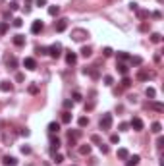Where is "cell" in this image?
<instances>
[{
	"mask_svg": "<svg viewBox=\"0 0 164 166\" xmlns=\"http://www.w3.org/2000/svg\"><path fill=\"white\" fill-rule=\"evenodd\" d=\"M87 37H89L87 29H73V31H71V39H73V41H77V43L85 41Z\"/></svg>",
	"mask_w": 164,
	"mask_h": 166,
	"instance_id": "obj_1",
	"label": "cell"
},
{
	"mask_svg": "<svg viewBox=\"0 0 164 166\" xmlns=\"http://www.w3.org/2000/svg\"><path fill=\"white\" fill-rule=\"evenodd\" d=\"M112 128V114H102L101 118V129L102 131H106V129Z\"/></svg>",
	"mask_w": 164,
	"mask_h": 166,
	"instance_id": "obj_2",
	"label": "cell"
},
{
	"mask_svg": "<svg viewBox=\"0 0 164 166\" xmlns=\"http://www.w3.org/2000/svg\"><path fill=\"white\" fill-rule=\"evenodd\" d=\"M48 54H50L52 58H60V56H62V45H60V43L50 45V46H48Z\"/></svg>",
	"mask_w": 164,
	"mask_h": 166,
	"instance_id": "obj_3",
	"label": "cell"
},
{
	"mask_svg": "<svg viewBox=\"0 0 164 166\" xmlns=\"http://www.w3.org/2000/svg\"><path fill=\"white\" fill-rule=\"evenodd\" d=\"M54 29H56V33H62L68 29V18H60L58 21H54Z\"/></svg>",
	"mask_w": 164,
	"mask_h": 166,
	"instance_id": "obj_4",
	"label": "cell"
},
{
	"mask_svg": "<svg viewBox=\"0 0 164 166\" xmlns=\"http://www.w3.org/2000/svg\"><path fill=\"white\" fill-rule=\"evenodd\" d=\"M129 128H133V131H143V128H145V124H143V120L141 118H133L131 122H129Z\"/></svg>",
	"mask_w": 164,
	"mask_h": 166,
	"instance_id": "obj_5",
	"label": "cell"
},
{
	"mask_svg": "<svg viewBox=\"0 0 164 166\" xmlns=\"http://www.w3.org/2000/svg\"><path fill=\"white\" fill-rule=\"evenodd\" d=\"M43 29H44V25H43V21H41V19H35V21L31 23V33H33V35H39Z\"/></svg>",
	"mask_w": 164,
	"mask_h": 166,
	"instance_id": "obj_6",
	"label": "cell"
},
{
	"mask_svg": "<svg viewBox=\"0 0 164 166\" xmlns=\"http://www.w3.org/2000/svg\"><path fill=\"white\" fill-rule=\"evenodd\" d=\"M23 66H25V70H37V62H35V58H23Z\"/></svg>",
	"mask_w": 164,
	"mask_h": 166,
	"instance_id": "obj_7",
	"label": "cell"
},
{
	"mask_svg": "<svg viewBox=\"0 0 164 166\" xmlns=\"http://www.w3.org/2000/svg\"><path fill=\"white\" fill-rule=\"evenodd\" d=\"M83 76H91L93 79H99V70L97 68H83Z\"/></svg>",
	"mask_w": 164,
	"mask_h": 166,
	"instance_id": "obj_8",
	"label": "cell"
},
{
	"mask_svg": "<svg viewBox=\"0 0 164 166\" xmlns=\"http://www.w3.org/2000/svg\"><path fill=\"white\" fill-rule=\"evenodd\" d=\"M2 162H4V166H18V159H16V156H10V154H6V156L2 159Z\"/></svg>",
	"mask_w": 164,
	"mask_h": 166,
	"instance_id": "obj_9",
	"label": "cell"
},
{
	"mask_svg": "<svg viewBox=\"0 0 164 166\" xmlns=\"http://www.w3.org/2000/svg\"><path fill=\"white\" fill-rule=\"evenodd\" d=\"M139 154H133V156H127L126 159V166H137L139 164Z\"/></svg>",
	"mask_w": 164,
	"mask_h": 166,
	"instance_id": "obj_10",
	"label": "cell"
},
{
	"mask_svg": "<svg viewBox=\"0 0 164 166\" xmlns=\"http://www.w3.org/2000/svg\"><path fill=\"white\" fill-rule=\"evenodd\" d=\"M58 149H60V139L58 137H50V151L58 153Z\"/></svg>",
	"mask_w": 164,
	"mask_h": 166,
	"instance_id": "obj_11",
	"label": "cell"
},
{
	"mask_svg": "<svg viewBox=\"0 0 164 166\" xmlns=\"http://www.w3.org/2000/svg\"><path fill=\"white\" fill-rule=\"evenodd\" d=\"M66 62H68V66H73L77 62V54L76 52H68L66 54Z\"/></svg>",
	"mask_w": 164,
	"mask_h": 166,
	"instance_id": "obj_12",
	"label": "cell"
},
{
	"mask_svg": "<svg viewBox=\"0 0 164 166\" xmlns=\"http://www.w3.org/2000/svg\"><path fill=\"white\" fill-rule=\"evenodd\" d=\"M60 131V122H50L48 124V133H58Z\"/></svg>",
	"mask_w": 164,
	"mask_h": 166,
	"instance_id": "obj_13",
	"label": "cell"
},
{
	"mask_svg": "<svg viewBox=\"0 0 164 166\" xmlns=\"http://www.w3.org/2000/svg\"><path fill=\"white\" fill-rule=\"evenodd\" d=\"M149 77H152V73H149V71H145V70H139L137 71V79H141V81H147Z\"/></svg>",
	"mask_w": 164,
	"mask_h": 166,
	"instance_id": "obj_14",
	"label": "cell"
},
{
	"mask_svg": "<svg viewBox=\"0 0 164 166\" xmlns=\"http://www.w3.org/2000/svg\"><path fill=\"white\" fill-rule=\"evenodd\" d=\"M14 45L16 46H23L25 45V37H23V35H14Z\"/></svg>",
	"mask_w": 164,
	"mask_h": 166,
	"instance_id": "obj_15",
	"label": "cell"
},
{
	"mask_svg": "<svg viewBox=\"0 0 164 166\" xmlns=\"http://www.w3.org/2000/svg\"><path fill=\"white\" fill-rule=\"evenodd\" d=\"M116 68H118V71H120L122 76H127V71H129L127 64H124V62H118V64H116Z\"/></svg>",
	"mask_w": 164,
	"mask_h": 166,
	"instance_id": "obj_16",
	"label": "cell"
},
{
	"mask_svg": "<svg viewBox=\"0 0 164 166\" xmlns=\"http://www.w3.org/2000/svg\"><path fill=\"white\" fill-rule=\"evenodd\" d=\"M6 64H8V68H10V70H16V68H18V60H16V56H8Z\"/></svg>",
	"mask_w": 164,
	"mask_h": 166,
	"instance_id": "obj_17",
	"label": "cell"
},
{
	"mask_svg": "<svg viewBox=\"0 0 164 166\" xmlns=\"http://www.w3.org/2000/svg\"><path fill=\"white\" fill-rule=\"evenodd\" d=\"M129 64L131 66H141L143 64V58L141 56H129Z\"/></svg>",
	"mask_w": 164,
	"mask_h": 166,
	"instance_id": "obj_18",
	"label": "cell"
},
{
	"mask_svg": "<svg viewBox=\"0 0 164 166\" xmlns=\"http://www.w3.org/2000/svg\"><path fill=\"white\" fill-rule=\"evenodd\" d=\"M127 156H129V151H127V149H124V147L118 149V159H120V160H126Z\"/></svg>",
	"mask_w": 164,
	"mask_h": 166,
	"instance_id": "obj_19",
	"label": "cell"
},
{
	"mask_svg": "<svg viewBox=\"0 0 164 166\" xmlns=\"http://www.w3.org/2000/svg\"><path fill=\"white\" fill-rule=\"evenodd\" d=\"M71 122V112L69 110H64L62 112V124H69Z\"/></svg>",
	"mask_w": 164,
	"mask_h": 166,
	"instance_id": "obj_20",
	"label": "cell"
},
{
	"mask_svg": "<svg viewBox=\"0 0 164 166\" xmlns=\"http://www.w3.org/2000/svg\"><path fill=\"white\" fill-rule=\"evenodd\" d=\"M0 91L10 93V91H12V83H10V81H2V83H0Z\"/></svg>",
	"mask_w": 164,
	"mask_h": 166,
	"instance_id": "obj_21",
	"label": "cell"
},
{
	"mask_svg": "<svg viewBox=\"0 0 164 166\" xmlns=\"http://www.w3.org/2000/svg\"><path fill=\"white\" fill-rule=\"evenodd\" d=\"M79 52H81V56H83V58H89L91 54H93V50H91V46H83V48H81Z\"/></svg>",
	"mask_w": 164,
	"mask_h": 166,
	"instance_id": "obj_22",
	"label": "cell"
},
{
	"mask_svg": "<svg viewBox=\"0 0 164 166\" xmlns=\"http://www.w3.org/2000/svg\"><path fill=\"white\" fill-rule=\"evenodd\" d=\"M151 41L154 43V45H158V43H162V35H160V33H152V35H151Z\"/></svg>",
	"mask_w": 164,
	"mask_h": 166,
	"instance_id": "obj_23",
	"label": "cell"
},
{
	"mask_svg": "<svg viewBox=\"0 0 164 166\" xmlns=\"http://www.w3.org/2000/svg\"><path fill=\"white\" fill-rule=\"evenodd\" d=\"M77 126H79V128H85V126H89V118H87V116H81V118L77 120Z\"/></svg>",
	"mask_w": 164,
	"mask_h": 166,
	"instance_id": "obj_24",
	"label": "cell"
},
{
	"mask_svg": "<svg viewBox=\"0 0 164 166\" xmlns=\"http://www.w3.org/2000/svg\"><path fill=\"white\" fill-rule=\"evenodd\" d=\"M122 87H124V89H129V87H131V79L127 76H124V79H122Z\"/></svg>",
	"mask_w": 164,
	"mask_h": 166,
	"instance_id": "obj_25",
	"label": "cell"
},
{
	"mask_svg": "<svg viewBox=\"0 0 164 166\" xmlns=\"http://www.w3.org/2000/svg\"><path fill=\"white\" fill-rule=\"evenodd\" d=\"M151 131H152V133H160V131H162V126H160L158 122H154V124L151 126Z\"/></svg>",
	"mask_w": 164,
	"mask_h": 166,
	"instance_id": "obj_26",
	"label": "cell"
},
{
	"mask_svg": "<svg viewBox=\"0 0 164 166\" xmlns=\"http://www.w3.org/2000/svg\"><path fill=\"white\" fill-rule=\"evenodd\" d=\"M149 16H151V14L147 12V10H139V12H137V18L141 19V21H143V19H147V18H149Z\"/></svg>",
	"mask_w": 164,
	"mask_h": 166,
	"instance_id": "obj_27",
	"label": "cell"
},
{
	"mask_svg": "<svg viewBox=\"0 0 164 166\" xmlns=\"http://www.w3.org/2000/svg\"><path fill=\"white\" fill-rule=\"evenodd\" d=\"M8 29H10V25H8V21H2V23H0V37H2V35H4V33H6Z\"/></svg>",
	"mask_w": 164,
	"mask_h": 166,
	"instance_id": "obj_28",
	"label": "cell"
},
{
	"mask_svg": "<svg viewBox=\"0 0 164 166\" xmlns=\"http://www.w3.org/2000/svg\"><path fill=\"white\" fill-rule=\"evenodd\" d=\"M91 153V145H81L79 147V154H89Z\"/></svg>",
	"mask_w": 164,
	"mask_h": 166,
	"instance_id": "obj_29",
	"label": "cell"
},
{
	"mask_svg": "<svg viewBox=\"0 0 164 166\" xmlns=\"http://www.w3.org/2000/svg\"><path fill=\"white\" fill-rule=\"evenodd\" d=\"M151 106L157 110V112H164V104H162V102H152Z\"/></svg>",
	"mask_w": 164,
	"mask_h": 166,
	"instance_id": "obj_30",
	"label": "cell"
},
{
	"mask_svg": "<svg viewBox=\"0 0 164 166\" xmlns=\"http://www.w3.org/2000/svg\"><path fill=\"white\" fill-rule=\"evenodd\" d=\"M48 14H50V16H58V14H60V8L58 6H48Z\"/></svg>",
	"mask_w": 164,
	"mask_h": 166,
	"instance_id": "obj_31",
	"label": "cell"
},
{
	"mask_svg": "<svg viewBox=\"0 0 164 166\" xmlns=\"http://www.w3.org/2000/svg\"><path fill=\"white\" fill-rule=\"evenodd\" d=\"M118 60H120V62H126V60H129V54H127V52H118Z\"/></svg>",
	"mask_w": 164,
	"mask_h": 166,
	"instance_id": "obj_32",
	"label": "cell"
},
{
	"mask_svg": "<svg viewBox=\"0 0 164 166\" xmlns=\"http://www.w3.org/2000/svg\"><path fill=\"white\" fill-rule=\"evenodd\" d=\"M145 93H147V97H149V99H154V97H157V91L152 89V87H147Z\"/></svg>",
	"mask_w": 164,
	"mask_h": 166,
	"instance_id": "obj_33",
	"label": "cell"
},
{
	"mask_svg": "<svg viewBox=\"0 0 164 166\" xmlns=\"http://www.w3.org/2000/svg\"><path fill=\"white\" fill-rule=\"evenodd\" d=\"M102 54H104V58H108V56H112L114 52H112V48H110V46H104V48H102Z\"/></svg>",
	"mask_w": 164,
	"mask_h": 166,
	"instance_id": "obj_34",
	"label": "cell"
},
{
	"mask_svg": "<svg viewBox=\"0 0 164 166\" xmlns=\"http://www.w3.org/2000/svg\"><path fill=\"white\" fill-rule=\"evenodd\" d=\"M81 101H83L81 93H79V91H73V102H81Z\"/></svg>",
	"mask_w": 164,
	"mask_h": 166,
	"instance_id": "obj_35",
	"label": "cell"
},
{
	"mask_svg": "<svg viewBox=\"0 0 164 166\" xmlns=\"http://www.w3.org/2000/svg\"><path fill=\"white\" fill-rule=\"evenodd\" d=\"M112 83H114V77L112 76H104V85H106V87H110Z\"/></svg>",
	"mask_w": 164,
	"mask_h": 166,
	"instance_id": "obj_36",
	"label": "cell"
},
{
	"mask_svg": "<svg viewBox=\"0 0 164 166\" xmlns=\"http://www.w3.org/2000/svg\"><path fill=\"white\" fill-rule=\"evenodd\" d=\"M54 162H56V164L64 162V154H60V153H54Z\"/></svg>",
	"mask_w": 164,
	"mask_h": 166,
	"instance_id": "obj_37",
	"label": "cell"
},
{
	"mask_svg": "<svg viewBox=\"0 0 164 166\" xmlns=\"http://www.w3.org/2000/svg\"><path fill=\"white\" fill-rule=\"evenodd\" d=\"M110 143H114V145H116V143H120V135L112 133V135H110Z\"/></svg>",
	"mask_w": 164,
	"mask_h": 166,
	"instance_id": "obj_38",
	"label": "cell"
},
{
	"mask_svg": "<svg viewBox=\"0 0 164 166\" xmlns=\"http://www.w3.org/2000/svg\"><path fill=\"white\" fill-rule=\"evenodd\" d=\"M29 93H31V95H37V93H39V85H35V83L29 85Z\"/></svg>",
	"mask_w": 164,
	"mask_h": 166,
	"instance_id": "obj_39",
	"label": "cell"
},
{
	"mask_svg": "<svg viewBox=\"0 0 164 166\" xmlns=\"http://www.w3.org/2000/svg\"><path fill=\"white\" fill-rule=\"evenodd\" d=\"M129 10L137 14V12H139V4H137V2H129Z\"/></svg>",
	"mask_w": 164,
	"mask_h": 166,
	"instance_id": "obj_40",
	"label": "cell"
},
{
	"mask_svg": "<svg viewBox=\"0 0 164 166\" xmlns=\"http://www.w3.org/2000/svg\"><path fill=\"white\" fill-rule=\"evenodd\" d=\"M18 10H19L18 2H10V12H18Z\"/></svg>",
	"mask_w": 164,
	"mask_h": 166,
	"instance_id": "obj_41",
	"label": "cell"
},
{
	"mask_svg": "<svg viewBox=\"0 0 164 166\" xmlns=\"http://www.w3.org/2000/svg\"><path fill=\"white\" fill-rule=\"evenodd\" d=\"M21 25H23V19H21V18H16V19H14V27H18V29H19Z\"/></svg>",
	"mask_w": 164,
	"mask_h": 166,
	"instance_id": "obj_42",
	"label": "cell"
},
{
	"mask_svg": "<svg viewBox=\"0 0 164 166\" xmlns=\"http://www.w3.org/2000/svg\"><path fill=\"white\" fill-rule=\"evenodd\" d=\"M64 108H66V110L73 108V101H69V99H68V101H64Z\"/></svg>",
	"mask_w": 164,
	"mask_h": 166,
	"instance_id": "obj_43",
	"label": "cell"
},
{
	"mask_svg": "<svg viewBox=\"0 0 164 166\" xmlns=\"http://www.w3.org/2000/svg\"><path fill=\"white\" fill-rule=\"evenodd\" d=\"M37 54H48V48L46 46H37Z\"/></svg>",
	"mask_w": 164,
	"mask_h": 166,
	"instance_id": "obj_44",
	"label": "cell"
},
{
	"mask_svg": "<svg viewBox=\"0 0 164 166\" xmlns=\"http://www.w3.org/2000/svg\"><path fill=\"white\" fill-rule=\"evenodd\" d=\"M99 147H101V153H102V154H108V151H110V149H108V145H104V143H101Z\"/></svg>",
	"mask_w": 164,
	"mask_h": 166,
	"instance_id": "obj_45",
	"label": "cell"
},
{
	"mask_svg": "<svg viewBox=\"0 0 164 166\" xmlns=\"http://www.w3.org/2000/svg\"><path fill=\"white\" fill-rule=\"evenodd\" d=\"M127 129H129V124L122 122V124H120V131H127Z\"/></svg>",
	"mask_w": 164,
	"mask_h": 166,
	"instance_id": "obj_46",
	"label": "cell"
},
{
	"mask_svg": "<svg viewBox=\"0 0 164 166\" xmlns=\"http://www.w3.org/2000/svg\"><path fill=\"white\" fill-rule=\"evenodd\" d=\"M21 153H23V154H31V147L23 145V147H21Z\"/></svg>",
	"mask_w": 164,
	"mask_h": 166,
	"instance_id": "obj_47",
	"label": "cell"
},
{
	"mask_svg": "<svg viewBox=\"0 0 164 166\" xmlns=\"http://www.w3.org/2000/svg\"><path fill=\"white\" fill-rule=\"evenodd\" d=\"M91 141H93V143H99V145H101L102 141H101V137H99V135H93V137H91Z\"/></svg>",
	"mask_w": 164,
	"mask_h": 166,
	"instance_id": "obj_48",
	"label": "cell"
},
{
	"mask_svg": "<svg viewBox=\"0 0 164 166\" xmlns=\"http://www.w3.org/2000/svg\"><path fill=\"white\" fill-rule=\"evenodd\" d=\"M95 108V102H87V104H85V110H93Z\"/></svg>",
	"mask_w": 164,
	"mask_h": 166,
	"instance_id": "obj_49",
	"label": "cell"
},
{
	"mask_svg": "<svg viewBox=\"0 0 164 166\" xmlns=\"http://www.w3.org/2000/svg\"><path fill=\"white\" fill-rule=\"evenodd\" d=\"M162 145H164V137H158V141H157V147L160 149V147H162Z\"/></svg>",
	"mask_w": 164,
	"mask_h": 166,
	"instance_id": "obj_50",
	"label": "cell"
},
{
	"mask_svg": "<svg viewBox=\"0 0 164 166\" xmlns=\"http://www.w3.org/2000/svg\"><path fill=\"white\" fill-rule=\"evenodd\" d=\"M37 6H46V0H35Z\"/></svg>",
	"mask_w": 164,
	"mask_h": 166,
	"instance_id": "obj_51",
	"label": "cell"
},
{
	"mask_svg": "<svg viewBox=\"0 0 164 166\" xmlns=\"http://www.w3.org/2000/svg\"><path fill=\"white\" fill-rule=\"evenodd\" d=\"M152 18H154V19H160V18H162V14H160V12H152Z\"/></svg>",
	"mask_w": 164,
	"mask_h": 166,
	"instance_id": "obj_52",
	"label": "cell"
},
{
	"mask_svg": "<svg viewBox=\"0 0 164 166\" xmlns=\"http://www.w3.org/2000/svg\"><path fill=\"white\" fill-rule=\"evenodd\" d=\"M139 29H141V31H149V25H147V23H141V27H139Z\"/></svg>",
	"mask_w": 164,
	"mask_h": 166,
	"instance_id": "obj_53",
	"label": "cell"
},
{
	"mask_svg": "<svg viewBox=\"0 0 164 166\" xmlns=\"http://www.w3.org/2000/svg\"><path fill=\"white\" fill-rule=\"evenodd\" d=\"M16 79H18V81H23V79H25V76H23V73H18V76H16Z\"/></svg>",
	"mask_w": 164,
	"mask_h": 166,
	"instance_id": "obj_54",
	"label": "cell"
},
{
	"mask_svg": "<svg viewBox=\"0 0 164 166\" xmlns=\"http://www.w3.org/2000/svg\"><path fill=\"white\" fill-rule=\"evenodd\" d=\"M19 133L23 135V137H27V135H29V129H21V131H19Z\"/></svg>",
	"mask_w": 164,
	"mask_h": 166,
	"instance_id": "obj_55",
	"label": "cell"
},
{
	"mask_svg": "<svg viewBox=\"0 0 164 166\" xmlns=\"http://www.w3.org/2000/svg\"><path fill=\"white\" fill-rule=\"evenodd\" d=\"M27 4H31V0H27ZM31 12V6H25V14Z\"/></svg>",
	"mask_w": 164,
	"mask_h": 166,
	"instance_id": "obj_56",
	"label": "cell"
},
{
	"mask_svg": "<svg viewBox=\"0 0 164 166\" xmlns=\"http://www.w3.org/2000/svg\"><path fill=\"white\" fill-rule=\"evenodd\" d=\"M158 2H162V0H158Z\"/></svg>",
	"mask_w": 164,
	"mask_h": 166,
	"instance_id": "obj_57",
	"label": "cell"
}]
</instances>
